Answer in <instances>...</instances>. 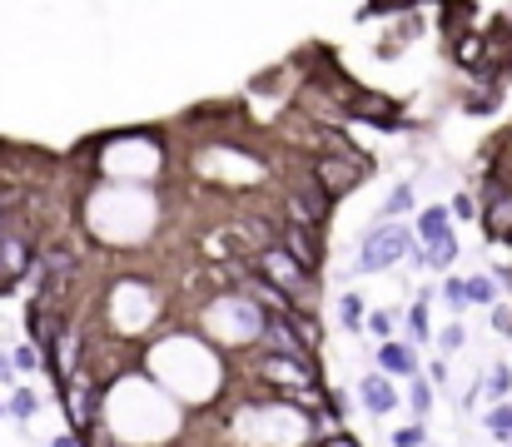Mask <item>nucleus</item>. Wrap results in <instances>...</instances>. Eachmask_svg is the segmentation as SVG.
Segmentation results:
<instances>
[{"label":"nucleus","instance_id":"nucleus-1","mask_svg":"<svg viewBox=\"0 0 512 447\" xmlns=\"http://www.w3.org/2000/svg\"><path fill=\"white\" fill-rule=\"evenodd\" d=\"M418 254V234L408 229V224H373L363 239H358V249H353V274H383V269H393V264H408Z\"/></svg>","mask_w":512,"mask_h":447},{"label":"nucleus","instance_id":"nucleus-2","mask_svg":"<svg viewBox=\"0 0 512 447\" xmlns=\"http://www.w3.org/2000/svg\"><path fill=\"white\" fill-rule=\"evenodd\" d=\"M249 274H254V279H264L269 289H279L284 298H294L299 308H309L304 298L319 294V274H309V269L284 249V244H274V249L254 254V259H249Z\"/></svg>","mask_w":512,"mask_h":447},{"label":"nucleus","instance_id":"nucleus-3","mask_svg":"<svg viewBox=\"0 0 512 447\" xmlns=\"http://www.w3.org/2000/svg\"><path fill=\"white\" fill-rule=\"evenodd\" d=\"M368 169H373V159H339V154H314V159H309V179H314L334 204L363 189Z\"/></svg>","mask_w":512,"mask_h":447},{"label":"nucleus","instance_id":"nucleus-4","mask_svg":"<svg viewBox=\"0 0 512 447\" xmlns=\"http://www.w3.org/2000/svg\"><path fill=\"white\" fill-rule=\"evenodd\" d=\"M329 214H334V199H329L314 179H304V184H289V189H284V224L309 229V234H319V239H324Z\"/></svg>","mask_w":512,"mask_h":447},{"label":"nucleus","instance_id":"nucleus-5","mask_svg":"<svg viewBox=\"0 0 512 447\" xmlns=\"http://www.w3.org/2000/svg\"><path fill=\"white\" fill-rule=\"evenodd\" d=\"M478 229L488 244H512V179H483V214Z\"/></svg>","mask_w":512,"mask_h":447},{"label":"nucleus","instance_id":"nucleus-6","mask_svg":"<svg viewBox=\"0 0 512 447\" xmlns=\"http://www.w3.org/2000/svg\"><path fill=\"white\" fill-rule=\"evenodd\" d=\"M35 249H40V244H35L25 229H10V234L0 239V298L15 294L25 274H35Z\"/></svg>","mask_w":512,"mask_h":447},{"label":"nucleus","instance_id":"nucleus-7","mask_svg":"<svg viewBox=\"0 0 512 447\" xmlns=\"http://www.w3.org/2000/svg\"><path fill=\"white\" fill-rule=\"evenodd\" d=\"M378 373L383 378H423V358H418V348L413 343H403V338H388V343H378Z\"/></svg>","mask_w":512,"mask_h":447},{"label":"nucleus","instance_id":"nucleus-8","mask_svg":"<svg viewBox=\"0 0 512 447\" xmlns=\"http://www.w3.org/2000/svg\"><path fill=\"white\" fill-rule=\"evenodd\" d=\"M358 403H363V413L388 418V413L398 408V388H393V378H383L378 368H373V373H363V378H358Z\"/></svg>","mask_w":512,"mask_h":447},{"label":"nucleus","instance_id":"nucleus-9","mask_svg":"<svg viewBox=\"0 0 512 447\" xmlns=\"http://www.w3.org/2000/svg\"><path fill=\"white\" fill-rule=\"evenodd\" d=\"M413 234H418V249H438L443 239H453V209L448 204H423Z\"/></svg>","mask_w":512,"mask_h":447},{"label":"nucleus","instance_id":"nucleus-10","mask_svg":"<svg viewBox=\"0 0 512 447\" xmlns=\"http://www.w3.org/2000/svg\"><path fill=\"white\" fill-rule=\"evenodd\" d=\"M279 244L309 269V274H319L324 269V244H319V234H309V229H294V224H279Z\"/></svg>","mask_w":512,"mask_h":447},{"label":"nucleus","instance_id":"nucleus-11","mask_svg":"<svg viewBox=\"0 0 512 447\" xmlns=\"http://www.w3.org/2000/svg\"><path fill=\"white\" fill-rule=\"evenodd\" d=\"M478 398H488V408L512 403V368L508 363H493V368H488V378L478 373Z\"/></svg>","mask_w":512,"mask_h":447},{"label":"nucleus","instance_id":"nucleus-12","mask_svg":"<svg viewBox=\"0 0 512 447\" xmlns=\"http://www.w3.org/2000/svg\"><path fill=\"white\" fill-rule=\"evenodd\" d=\"M428 303H433V289H423V294L408 303V343L418 348V343H433L438 333L428 328Z\"/></svg>","mask_w":512,"mask_h":447},{"label":"nucleus","instance_id":"nucleus-13","mask_svg":"<svg viewBox=\"0 0 512 447\" xmlns=\"http://www.w3.org/2000/svg\"><path fill=\"white\" fill-rule=\"evenodd\" d=\"M468 20H478V5H443V10H438V30H443L448 40L468 35V30H473Z\"/></svg>","mask_w":512,"mask_h":447},{"label":"nucleus","instance_id":"nucleus-14","mask_svg":"<svg viewBox=\"0 0 512 447\" xmlns=\"http://www.w3.org/2000/svg\"><path fill=\"white\" fill-rule=\"evenodd\" d=\"M35 413H40L35 388H15V393H5V418H10V423H20V428H25Z\"/></svg>","mask_w":512,"mask_h":447},{"label":"nucleus","instance_id":"nucleus-15","mask_svg":"<svg viewBox=\"0 0 512 447\" xmlns=\"http://www.w3.org/2000/svg\"><path fill=\"white\" fill-rule=\"evenodd\" d=\"M468 303L473 308H498L503 303V289L493 274H468Z\"/></svg>","mask_w":512,"mask_h":447},{"label":"nucleus","instance_id":"nucleus-16","mask_svg":"<svg viewBox=\"0 0 512 447\" xmlns=\"http://www.w3.org/2000/svg\"><path fill=\"white\" fill-rule=\"evenodd\" d=\"M398 214H413V184L403 179V184H393L388 189V199H383V209H378V219L383 224H398Z\"/></svg>","mask_w":512,"mask_h":447},{"label":"nucleus","instance_id":"nucleus-17","mask_svg":"<svg viewBox=\"0 0 512 447\" xmlns=\"http://www.w3.org/2000/svg\"><path fill=\"white\" fill-rule=\"evenodd\" d=\"M363 323H368V298L363 294H343L339 298V328L343 333H363Z\"/></svg>","mask_w":512,"mask_h":447},{"label":"nucleus","instance_id":"nucleus-18","mask_svg":"<svg viewBox=\"0 0 512 447\" xmlns=\"http://www.w3.org/2000/svg\"><path fill=\"white\" fill-rule=\"evenodd\" d=\"M483 433H488L493 443L512 447V403H498V408L483 413Z\"/></svg>","mask_w":512,"mask_h":447},{"label":"nucleus","instance_id":"nucleus-19","mask_svg":"<svg viewBox=\"0 0 512 447\" xmlns=\"http://www.w3.org/2000/svg\"><path fill=\"white\" fill-rule=\"evenodd\" d=\"M408 408H413L418 423L433 413V383H428V373H423V378H408Z\"/></svg>","mask_w":512,"mask_h":447},{"label":"nucleus","instance_id":"nucleus-20","mask_svg":"<svg viewBox=\"0 0 512 447\" xmlns=\"http://www.w3.org/2000/svg\"><path fill=\"white\" fill-rule=\"evenodd\" d=\"M443 303H448L453 313H468V308H473V303H468V279L448 274V279H443Z\"/></svg>","mask_w":512,"mask_h":447},{"label":"nucleus","instance_id":"nucleus-21","mask_svg":"<svg viewBox=\"0 0 512 447\" xmlns=\"http://www.w3.org/2000/svg\"><path fill=\"white\" fill-rule=\"evenodd\" d=\"M433 343H438L443 353H458V348H468V328H463V323L453 318V323H443V333H438Z\"/></svg>","mask_w":512,"mask_h":447},{"label":"nucleus","instance_id":"nucleus-22","mask_svg":"<svg viewBox=\"0 0 512 447\" xmlns=\"http://www.w3.org/2000/svg\"><path fill=\"white\" fill-rule=\"evenodd\" d=\"M388 443H393V447H423V443H428V428H423V423L393 428V433H388Z\"/></svg>","mask_w":512,"mask_h":447},{"label":"nucleus","instance_id":"nucleus-23","mask_svg":"<svg viewBox=\"0 0 512 447\" xmlns=\"http://www.w3.org/2000/svg\"><path fill=\"white\" fill-rule=\"evenodd\" d=\"M488 323H493V333H503V338H512V294L498 303V308H488Z\"/></svg>","mask_w":512,"mask_h":447},{"label":"nucleus","instance_id":"nucleus-24","mask_svg":"<svg viewBox=\"0 0 512 447\" xmlns=\"http://www.w3.org/2000/svg\"><path fill=\"white\" fill-rule=\"evenodd\" d=\"M10 363H15V373H35V368H45V358H40L30 343H20V348L10 353Z\"/></svg>","mask_w":512,"mask_h":447},{"label":"nucleus","instance_id":"nucleus-25","mask_svg":"<svg viewBox=\"0 0 512 447\" xmlns=\"http://www.w3.org/2000/svg\"><path fill=\"white\" fill-rule=\"evenodd\" d=\"M448 209H453V219H463V224H468V219H478V214H483V209H478V199H473V194H453V199H448Z\"/></svg>","mask_w":512,"mask_h":447},{"label":"nucleus","instance_id":"nucleus-26","mask_svg":"<svg viewBox=\"0 0 512 447\" xmlns=\"http://www.w3.org/2000/svg\"><path fill=\"white\" fill-rule=\"evenodd\" d=\"M393 318H398V313H368V323H363V328H368L378 343H388V338H393Z\"/></svg>","mask_w":512,"mask_h":447},{"label":"nucleus","instance_id":"nucleus-27","mask_svg":"<svg viewBox=\"0 0 512 447\" xmlns=\"http://www.w3.org/2000/svg\"><path fill=\"white\" fill-rule=\"evenodd\" d=\"M428 383L448 393V358H433V363H428Z\"/></svg>","mask_w":512,"mask_h":447},{"label":"nucleus","instance_id":"nucleus-28","mask_svg":"<svg viewBox=\"0 0 512 447\" xmlns=\"http://www.w3.org/2000/svg\"><path fill=\"white\" fill-rule=\"evenodd\" d=\"M0 388H5V393H15V388H20V383H15V363H10V353H5V348H0Z\"/></svg>","mask_w":512,"mask_h":447},{"label":"nucleus","instance_id":"nucleus-29","mask_svg":"<svg viewBox=\"0 0 512 447\" xmlns=\"http://www.w3.org/2000/svg\"><path fill=\"white\" fill-rule=\"evenodd\" d=\"M45 447H80V443H75V433H60V438H50Z\"/></svg>","mask_w":512,"mask_h":447},{"label":"nucleus","instance_id":"nucleus-30","mask_svg":"<svg viewBox=\"0 0 512 447\" xmlns=\"http://www.w3.org/2000/svg\"><path fill=\"white\" fill-rule=\"evenodd\" d=\"M0 418H5V403H0Z\"/></svg>","mask_w":512,"mask_h":447},{"label":"nucleus","instance_id":"nucleus-31","mask_svg":"<svg viewBox=\"0 0 512 447\" xmlns=\"http://www.w3.org/2000/svg\"><path fill=\"white\" fill-rule=\"evenodd\" d=\"M0 219H5V209H0Z\"/></svg>","mask_w":512,"mask_h":447}]
</instances>
